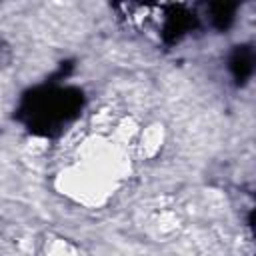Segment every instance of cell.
<instances>
[{"mask_svg":"<svg viewBox=\"0 0 256 256\" xmlns=\"http://www.w3.org/2000/svg\"><path fill=\"white\" fill-rule=\"evenodd\" d=\"M82 104V94L70 88H42L26 96L22 114L36 132L48 134L50 128L66 122Z\"/></svg>","mask_w":256,"mask_h":256,"instance_id":"6da1fadb","label":"cell"},{"mask_svg":"<svg viewBox=\"0 0 256 256\" xmlns=\"http://www.w3.org/2000/svg\"><path fill=\"white\" fill-rule=\"evenodd\" d=\"M194 26V14H190L182 6H172L166 14V24H164V38L168 42L178 40L184 32H188Z\"/></svg>","mask_w":256,"mask_h":256,"instance_id":"7a4b0ae2","label":"cell"},{"mask_svg":"<svg viewBox=\"0 0 256 256\" xmlns=\"http://www.w3.org/2000/svg\"><path fill=\"white\" fill-rule=\"evenodd\" d=\"M230 72L234 76V80L238 84H244L250 74H252V68H254V54H252V48L248 46H236L234 52L230 54Z\"/></svg>","mask_w":256,"mask_h":256,"instance_id":"3957f363","label":"cell"},{"mask_svg":"<svg viewBox=\"0 0 256 256\" xmlns=\"http://www.w3.org/2000/svg\"><path fill=\"white\" fill-rule=\"evenodd\" d=\"M234 12H236V4L232 2H218V4H210V14H212V22L218 30H226L232 20H234Z\"/></svg>","mask_w":256,"mask_h":256,"instance_id":"277c9868","label":"cell"}]
</instances>
